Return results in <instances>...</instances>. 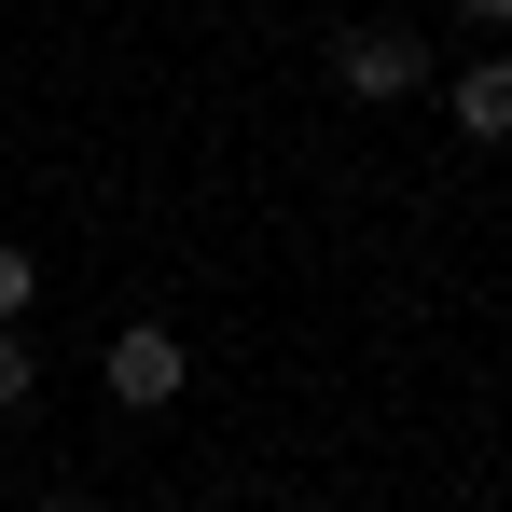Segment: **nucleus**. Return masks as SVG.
Returning <instances> with one entry per match:
<instances>
[{
    "instance_id": "3",
    "label": "nucleus",
    "mask_w": 512,
    "mask_h": 512,
    "mask_svg": "<svg viewBox=\"0 0 512 512\" xmlns=\"http://www.w3.org/2000/svg\"><path fill=\"white\" fill-rule=\"evenodd\" d=\"M443 111H457V139H485V153H499V139H512V56H471V70L443 84Z\"/></svg>"
},
{
    "instance_id": "2",
    "label": "nucleus",
    "mask_w": 512,
    "mask_h": 512,
    "mask_svg": "<svg viewBox=\"0 0 512 512\" xmlns=\"http://www.w3.org/2000/svg\"><path fill=\"white\" fill-rule=\"evenodd\" d=\"M333 84L360 97V111H388V97H416V84H429L416 28H346V42H333Z\"/></svg>"
},
{
    "instance_id": "6",
    "label": "nucleus",
    "mask_w": 512,
    "mask_h": 512,
    "mask_svg": "<svg viewBox=\"0 0 512 512\" xmlns=\"http://www.w3.org/2000/svg\"><path fill=\"white\" fill-rule=\"evenodd\" d=\"M457 14H471V28H512V0H457Z\"/></svg>"
},
{
    "instance_id": "1",
    "label": "nucleus",
    "mask_w": 512,
    "mask_h": 512,
    "mask_svg": "<svg viewBox=\"0 0 512 512\" xmlns=\"http://www.w3.org/2000/svg\"><path fill=\"white\" fill-rule=\"evenodd\" d=\"M97 374H111V402H125V416H167L180 388H194V360H180V333H167V319H125Z\"/></svg>"
},
{
    "instance_id": "5",
    "label": "nucleus",
    "mask_w": 512,
    "mask_h": 512,
    "mask_svg": "<svg viewBox=\"0 0 512 512\" xmlns=\"http://www.w3.org/2000/svg\"><path fill=\"white\" fill-rule=\"evenodd\" d=\"M0 319H28V236H0Z\"/></svg>"
},
{
    "instance_id": "4",
    "label": "nucleus",
    "mask_w": 512,
    "mask_h": 512,
    "mask_svg": "<svg viewBox=\"0 0 512 512\" xmlns=\"http://www.w3.org/2000/svg\"><path fill=\"white\" fill-rule=\"evenodd\" d=\"M28 402V319H0V416Z\"/></svg>"
}]
</instances>
